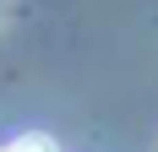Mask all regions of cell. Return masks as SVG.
<instances>
[{
    "label": "cell",
    "instance_id": "1",
    "mask_svg": "<svg viewBox=\"0 0 158 152\" xmlns=\"http://www.w3.org/2000/svg\"><path fill=\"white\" fill-rule=\"evenodd\" d=\"M0 152H60L49 136H16V141H6Z\"/></svg>",
    "mask_w": 158,
    "mask_h": 152
}]
</instances>
